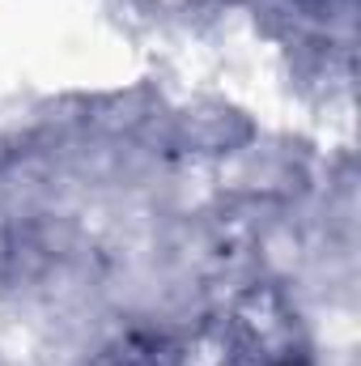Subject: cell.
<instances>
[{
  "instance_id": "cell-1",
  "label": "cell",
  "mask_w": 361,
  "mask_h": 366,
  "mask_svg": "<svg viewBox=\"0 0 361 366\" xmlns=\"http://www.w3.org/2000/svg\"><path fill=\"white\" fill-rule=\"evenodd\" d=\"M90 366H187V354L175 337L136 328V332H123L111 345H102L90 358Z\"/></svg>"
},
{
  "instance_id": "cell-2",
  "label": "cell",
  "mask_w": 361,
  "mask_h": 366,
  "mask_svg": "<svg viewBox=\"0 0 361 366\" xmlns=\"http://www.w3.org/2000/svg\"><path fill=\"white\" fill-rule=\"evenodd\" d=\"M225 366H293L289 354H280V350H272L268 341H255V337H247L234 354H230V362Z\"/></svg>"
}]
</instances>
